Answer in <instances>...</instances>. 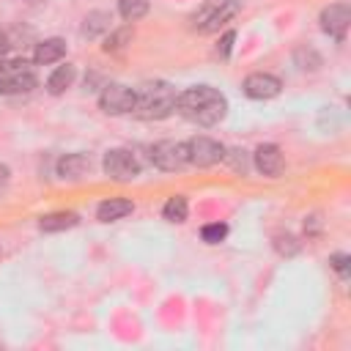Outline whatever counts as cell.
<instances>
[{
  "mask_svg": "<svg viewBox=\"0 0 351 351\" xmlns=\"http://www.w3.org/2000/svg\"><path fill=\"white\" fill-rule=\"evenodd\" d=\"M239 14V0H203L192 16L189 25L197 33H217L225 22H230Z\"/></svg>",
  "mask_w": 351,
  "mask_h": 351,
  "instance_id": "cell-3",
  "label": "cell"
},
{
  "mask_svg": "<svg viewBox=\"0 0 351 351\" xmlns=\"http://www.w3.org/2000/svg\"><path fill=\"white\" fill-rule=\"evenodd\" d=\"M329 266H332L340 277H348V255H346V252H335V255L329 258Z\"/></svg>",
  "mask_w": 351,
  "mask_h": 351,
  "instance_id": "cell-24",
  "label": "cell"
},
{
  "mask_svg": "<svg viewBox=\"0 0 351 351\" xmlns=\"http://www.w3.org/2000/svg\"><path fill=\"white\" fill-rule=\"evenodd\" d=\"M129 38H132V33H129V27H121V30H112L110 36H107V41H104V52H121L126 44H129Z\"/></svg>",
  "mask_w": 351,
  "mask_h": 351,
  "instance_id": "cell-22",
  "label": "cell"
},
{
  "mask_svg": "<svg viewBox=\"0 0 351 351\" xmlns=\"http://www.w3.org/2000/svg\"><path fill=\"white\" fill-rule=\"evenodd\" d=\"M186 154H189V165H195V167H214V165H219L225 159V145L219 140H214V137L200 134V137L186 140Z\"/></svg>",
  "mask_w": 351,
  "mask_h": 351,
  "instance_id": "cell-7",
  "label": "cell"
},
{
  "mask_svg": "<svg viewBox=\"0 0 351 351\" xmlns=\"http://www.w3.org/2000/svg\"><path fill=\"white\" fill-rule=\"evenodd\" d=\"M233 41H236V30H228L222 38H219V47H217V55L219 58H230V49H233Z\"/></svg>",
  "mask_w": 351,
  "mask_h": 351,
  "instance_id": "cell-25",
  "label": "cell"
},
{
  "mask_svg": "<svg viewBox=\"0 0 351 351\" xmlns=\"http://www.w3.org/2000/svg\"><path fill=\"white\" fill-rule=\"evenodd\" d=\"M74 77H77L74 63H63V66H58V69L49 74V80H47V90H49L52 96H60L66 88L74 85Z\"/></svg>",
  "mask_w": 351,
  "mask_h": 351,
  "instance_id": "cell-16",
  "label": "cell"
},
{
  "mask_svg": "<svg viewBox=\"0 0 351 351\" xmlns=\"http://www.w3.org/2000/svg\"><path fill=\"white\" fill-rule=\"evenodd\" d=\"M225 236H228L225 222H211V225H203V230H200V239L206 244H219V241H225Z\"/></svg>",
  "mask_w": 351,
  "mask_h": 351,
  "instance_id": "cell-21",
  "label": "cell"
},
{
  "mask_svg": "<svg viewBox=\"0 0 351 351\" xmlns=\"http://www.w3.org/2000/svg\"><path fill=\"white\" fill-rule=\"evenodd\" d=\"M36 88V69L25 58H3L0 60V93L3 96H19L30 93Z\"/></svg>",
  "mask_w": 351,
  "mask_h": 351,
  "instance_id": "cell-4",
  "label": "cell"
},
{
  "mask_svg": "<svg viewBox=\"0 0 351 351\" xmlns=\"http://www.w3.org/2000/svg\"><path fill=\"white\" fill-rule=\"evenodd\" d=\"M151 162L154 167L165 170V173H176L181 167L189 165V154H186V143L178 140H162L151 148Z\"/></svg>",
  "mask_w": 351,
  "mask_h": 351,
  "instance_id": "cell-6",
  "label": "cell"
},
{
  "mask_svg": "<svg viewBox=\"0 0 351 351\" xmlns=\"http://www.w3.org/2000/svg\"><path fill=\"white\" fill-rule=\"evenodd\" d=\"M241 90H244V96H250V99H255V101H266V99L280 96L282 82H280V77H274V74H269V71H255V74H250V77L241 82Z\"/></svg>",
  "mask_w": 351,
  "mask_h": 351,
  "instance_id": "cell-10",
  "label": "cell"
},
{
  "mask_svg": "<svg viewBox=\"0 0 351 351\" xmlns=\"http://www.w3.org/2000/svg\"><path fill=\"white\" fill-rule=\"evenodd\" d=\"M101 167H104V176L112 178V181H132V178L140 176V159L129 148L107 151L104 159H101Z\"/></svg>",
  "mask_w": 351,
  "mask_h": 351,
  "instance_id": "cell-5",
  "label": "cell"
},
{
  "mask_svg": "<svg viewBox=\"0 0 351 351\" xmlns=\"http://www.w3.org/2000/svg\"><path fill=\"white\" fill-rule=\"evenodd\" d=\"M90 156L88 154H66L60 162H58V176L60 178H69V181H77L82 176L90 173Z\"/></svg>",
  "mask_w": 351,
  "mask_h": 351,
  "instance_id": "cell-12",
  "label": "cell"
},
{
  "mask_svg": "<svg viewBox=\"0 0 351 351\" xmlns=\"http://www.w3.org/2000/svg\"><path fill=\"white\" fill-rule=\"evenodd\" d=\"M176 101H178V93L170 82L165 80L143 82L140 88H134L132 115H137L140 121H165L176 112Z\"/></svg>",
  "mask_w": 351,
  "mask_h": 351,
  "instance_id": "cell-2",
  "label": "cell"
},
{
  "mask_svg": "<svg viewBox=\"0 0 351 351\" xmlns=\"http://www.w3.org/2000/svg\"><path fill=\"white\" fill-rule=\"evenodd\" d=\"M99 107L107 115H126L134 107V88L121 82H107L99 93Z\"/></svg>",
  "mask_w": 351,
  "mask_h": 351,
  "instance_id": "cell-8",
  "label": "cell"
},
{
  "mask_svg": "<svg viewBox=\"0 0 351 351\" xmlns=\"http://www.w3.org/2000/svg\"><path fill=\"white\" fill-rule=\"evenodd\" d=\"M104 30H110V14H107V11H90V14L82 19V36L96 38V36H101Z\"/></svg>",
  "mask_w": 351,
  "mask_h": 351,
  "instance_id": "cell-17",
  "label": "cell"
},
{
  "mask_svg": "<svg viewBox=\"0 0 351 351\" xmlns=\"http://www.w3.org/2000/svg\"><path fill=\"white\" fill-rule=\"evenodd\" d=\"M8 47H11V44H8V36H5L3 30H0V60L5 58V52H8Z\"/></svg>",
  "mask_w": 351,
  "mask_h": 351,
  "instance_id": "cell-27",
  "label": "cell"
},
{
  "mask_svg": "<svg viewBox=\"0 0 351 351\" xmlns=\"http://www.w3.org/2000/svg\"><path fill=\"white\" fill-rule=\"evenodd\" d=\"M176 112L195 126H217L228 115V99L211 85H192L178 93Z\"/></svg>",
  "mask_w": 351,
  "mask_h": 351,
  "instance_id": "cell-1",
  "label": "cell"
},
{
  "mask_svg": "<svg viewBox=\"0 0 351 351\" xmlns=\"http://www.w3.org/2000/svg\"><path fill=\"white\" fill-rule=\"evenodd\" d=\"M225 159H228V165L236 170V173H247L250 170V165H252V159H250V154L247 151H241V148H233V151H225Z\"/></svg>",
  "mask_w": 351,
  "mask_h": 351,
  "instance_id": "cell-20",
  "label": "cell"
},
{
  "mask_svg": "<svg viewBox=\"0 0 351 351\" xmlns=\"http://www.w3.org/2000/svg\"><path fill=\"white\" fill-rule=\"evenodd\" d=\"M252 167H255L258 173L269 176V178L280 176L282 167H285V159H282L280 145H274V143H261V145L255 148V154H252Z\"/></svg>",
  "mask_w": 351,
  "mask_h": 351,
  "instance_id": "cell-11",
  "label": "cell"
},
{
  "mask_svg": "<svg viewBox=\"0 0 351 351\" xmlns=\"http://www.w3.org/2000/svg\"><path fill=\"white\" fill-rule=\"evenodd\" d=\"M80 222V217L74 211H52V214H44L38 219V228L44 233H60V230H69Z\"/></svg>",
  "mask_w": 351,
  "mask_h": 351,
  "instance_id": "cell-15",
  "label": "cell"
},
{
  "mask_svg": "<svg viewBox=\"0 0 351 351\" xmlns=\"http://www.w3.org/2000/svg\"><path fill=\"white\" fill-rule=\"evenodd\" d=\"M66 55V41L63 38H44L33 49V63L36 66H49Z\"/></svg>",
  "mask_w": 351,
  "mask_h": 351,
  "instance_id": "cell-13",
  "label": "cell"
},
{
  "mask_svg": "<svg viewBox=\"0 0 351 351\" xmlns=\"http://www.w3.org/2000/svg\"><path fill=\"white\" fill-rule=\"evenodd\" d=\"M186 214H189V203H186V197H181V195L167 197V203L162 206V217H165L167 222H184Z\"/></svg>",
  "mask_w": 351,
  "mask_h": 351,
  "instance_id": "cell-18",
  "label": "cell"
},
{
  "mask_svg": "<svg viewBox=\"0 0 351 351\" xmlns=\"http://www.w3.org/2000/svg\"><path fill=\"white\" fill-rule=\"evenodd\" d=\"M132 211H134V203H132V200H126V197H107V200L99 203L96 217H99L101 222H115V219H123V217L132 214Z\"/></svg>",
  "mask_w": 351,
  "mask_h": 351,
  "instance_id": "cell-14",
  "label": "cell"
},
{
  "mask_svg": "<svg viewBox=\"0 0 351 351\" xmlns=\"http://www.w3.org/2000/svg\"><path fill=\"white\" fill-rule=\"evenodd\" d=\"M151 8V0H118V14L126 19V22H137L148 14Z\"/></svg>",
  "mask_w": 351,
  "mask_h": 351,
  "instance_id": "cell-19",
  "label": "cell"
},
{
  "mask_svg": "<svg viewBox=\"0 0 351 351\" xmlns=\"http://www.w3.org/2000/svg\"><path fill=\"white\" fill-rule=\"evenodd\" d=\"M274 250L280 255H296L299 252V241L291 233H280V236H274Z\"/></svg>",
  "mask_w": 351,
  "mask_h": 351,
  "instance_id": "cell-23",
  "label": "cell"
},
{
  "mask_svg": "<svg viewBox=\"0 0 351 351\" xmlns=\"http://www.w3.org/2000/svg\"><path fill=\"white\" fill-rule=\"evenodd\" d=\"M8 178H11V170L5 165H0V192L8 186Z\"/></svg>",
  "mask_w": 351,
  "mask_h": 351,
  "instance_id": "cell-26",
  "label": "cell"
},
{
  "mask_svg": "<svg viewBox=\"0 0 351 351\" xmlns=\"http://www.w3.org/2000/svg\"><path fill=\"white\" fill-rule=\"evenodd\" d=\"M348 22H351V8L348 3H332L321 11V30L326 36H332L335 41H343L348 33Z\"/></svg>",
  "mask_w": 351,
  "mask_h": 351,
  "instance_id": "cell-9",
  "label": "cell"
}]
</instances>
